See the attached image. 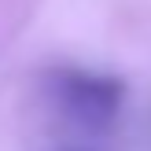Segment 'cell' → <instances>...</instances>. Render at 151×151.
<instances>
[{
    "label": "cell",
    "instance_id": "cell-1",
    "mask_svg": "<svg viewBox=\"0 0 151 151\" xmlns=\"http://www.w3.org/2000/svg\"><path fill=\"white\" fill-rule=\"evenodd\" d=\"M52 96L70 118L85 125H103L114 118L122 103V85L114 78H96L81 70H59L52 78Z\"/></svg>",
    "mask_w": 151,
    "mask_h": 151
}]
</instances>
